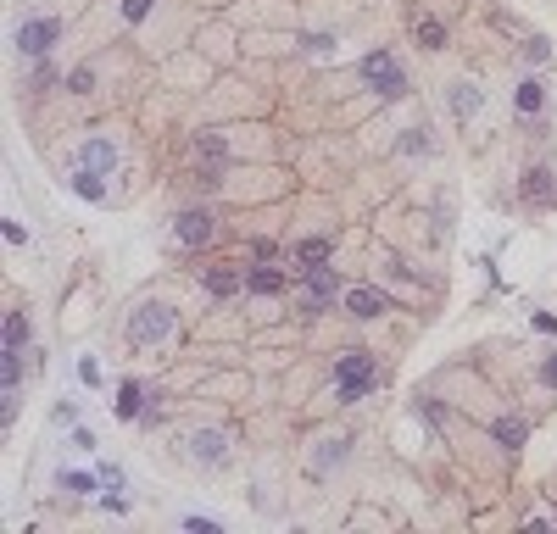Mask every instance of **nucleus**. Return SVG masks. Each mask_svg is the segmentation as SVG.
<instances>
[{
	"instance_id": "nucleus-1",
	"label": "nucleus",
	"mask_w": 557,
	"mask_h": 534,
	"mask_svg": "<svg viewBox=\"0 0 557 534\" xmlns=\"http://www.w3.org/2000/svg\"><path fill=\"white\" fill-rule=\"evenodd\" d=\"M379 384V367H374V351H340L335 357V401L357 406L368 401V389Z\"/></svg>"
},
{
	"instance_id": "nucleus-2",
	"label": "nucleus",
	"mask_w": 557,
	"mask_h": 534,
	"mask_svg": "<svg viewBox=\"0 0 557 534\" xmlns=\"http://www.w3.org/2000/svg\"><path fill=\"white\" fill-rule=\"evenodd\" d=\"M179 334V312L168 301H146L129 312V345H139V351H151V345H168Z\"/></svg>"
},
{
	"instance_id": "nucleus-3",
	"label": "nucleus",
	"mask_w": 557,
	"mask_h": 534,
	"mask_svg": "<svg viewBox=\"0 0 557 534\" xmlns=\"http://www.w3.org/2000/svg\"><path fill=\"white\" fill-rule=\"evenodd\" d=\"M357 73H362V84H368V90H374L379 100H402V95L412 90V84H407V67H402V61H396V56H390L385 45H379V51H368Z\"/></svg>"
},
{
	"instance_id": "nucleus-4",
	"label": "nucleus",
	"mask_w": 557,
	"mask_h": 534,
	"mask_svg": "<svg viewBox=\"0 0 557 534\" xmlns=\"http://www.w3.org/2000/svg\"><path fill=\"white\" fill-rule=\"evenodd\" d=\"M335 295H340V273L335 267H306L301 273V295H296V306L306 318H323L329 306H335Z\"/></svg>"
},
{
	"instance_id": "nucleus-5",
	"label": "nucleus",
	"mask_w": 557,
	"mask_h": 534,
	"mask_svg": "<svg viewBox=\"0 0 557 534\" xmlns=\"http://www.w3.org/2000/svg\"><path fill=\"white\" fill-rule=\"evenodd\" d=\"M56 39H61V17H23V23H17V34H12V45L39 61V56H51Z\"/></svg>"
},
{
	"instance_id": "nucleus-6",
	"label": "nucleus",
	"mask_w": 557,
	"mask_h": 534,
	"mask_svg": "<svg viewBox=\"0 0 557 534\" xmlns=\"http://www.w3.org/2000/svg\"><path fill=\"white\" fill-rule=\"evenodd\" d=\"M212 234H218V217L206 212V207H190V212H179V217H173V240H179V245H190V251L212 245Z\"/></svg>"
},
{
	"instance_id": "nucleus-7",
	"label": "nucleus",
	"mask_w": 557,
	"mask_h": 534,
	"mask_svg": "<svg viewBox=\"0 0 557 534\" xmlns=\"http://www.w3.org/2000/svg\"><path fill=\"white\" fill-rule=\"evenodd\" d=\"M284 290H290V267L262 262V256L245 267V295H267V301H274V295H284Z\"/></svg>"
},
{
	"instance_id": "nucleus-8",
	"label": "nucleus",
	"mask_w": 557,
	"mask_h": 534,
	"mask_svg": "<svg viewBox=\"0 0 557 534\" xmlns=\"http://www.w3.org/2000/svg\"><path fill=\"white\" fill-rule=\"evenodd\" d=\"M184 451H190V462H201V467H223L229 462V435H223V428H195V435L184 440Z\"/></svg>"
},
{
	"instance_id": "nucleus-9",
	"label": "nucleus",
	"mask_w": 557,
	"mask_h": 534,
	"mask_svg": "<svg viewBox=\"0 0 557 534\" xmlns=\"http://www.w3.org/2000/svg\"><path fill=\"white\" fill-rule=\"evenodd\" d=\"M123 161V151H117V139H107V134H90L84 145H78V156H73V168H95V173H107L112 178V168Z\"/></svg>"
},
{
	"instance_id": "nucleus-10",
	"label": "nucleus",
	"mask_w": 557,
	"mask_h": 534,
	"mask_svg": "<svg viewBox=\"0 0 557 534\" xmlns=\"http://www.w3.org/2000/svg\"><path fill=\"white\" fill-rule=\"evenodd\" d=\"M519 200H524V207H557V173L552 168H524Z\"/></svg>"
},
{
	"instance_id": "nucleus-11",
	"label": "nucleus",
	"mask_w": 557,
	"mask_h": 534,
	"mask_svg": "<svg viewBox=\"0 0 557 534\" xmlns=\"http://www.w3.org/2000/svg\"><path fill=\"white\" fill-rule=\"evenodd\" d=\"M201 290L212 295V301H229V295H240V290H245V267H235V262L206 267V273H201Z\"/></svg>"
},
{
	"instance_id": "nucleus-12",
	"label": "nucleus",
	"mask_w": 557,
	"mask_h": 534,
	"mask_svg": "<svg viewBox=\"0 0 557 534\" xmlns=\"http://www.w3.org/2000/svg\"><path fill=\"white\" fill-rule=\"evenodd\" d=\"M346 312L362 318V323H374V318H385V312H390V295H385V290H374V284H362V290H346Z\"/></svg>"
},
{
	"instance_id": "nucleus-13",
	"label": "nucleus",
	"mask_w": 557,
	"mask_h": 534,
	"mask_svg": "<svg viewBox=\"0 0 557 534\" xmlns=\"http://www.w3.org/2000/svg\"><path fill=\"white\" fill-rule=\"evenodd\" d=\"M329 262H335V240H329V234L296 240V273H306V267H329Z\"/></svg>"
},
{
	"instance_id": "nucleus-14",
	"label": "nucleus",
	"mask_w": 557,
	"mask_h": 534,
	"mask_svg": "<svg viewBox=\"0 0 557 534\" xmlns=\"http://www.w3.org/2000/svg\"><path fill=\"white\" fill-rule=\"evenodd\" d=\"M346 457H352V440H346V435H329V440H318V451H313V462H306V467L323 479L329 467H340Z\"/></svg>"
},
{
	"instance_id": "nucleus-15",
	"label": "nucleus",
	"mask_w": 557,
	"mask_h": 534,
	"mask_svg": "<svg viewBox=\"0 0 557 534\" xmlns=\"http://www.w3.org/2000/svg\"><path fill=\"white\" fill-rule=\"evenodd\" d=\"M28 340H34V323H28V312H23V306H12V312H6V323H0V351H23Z\"/></svg>"
},
{
	"instance_id": "nucleus-16",
	"label": "nucleus",
	"mask_w": 557,
	"mask_h": 534,
	"mask_svg": "<svg viewBox=\"0 0 557 534\" xmlns=\"http://www.w3.org/2000/svg\"><path fill=\"white\" fill-rule=\"evenodd\" d=\"M68 190H73L78 200H90V207H100V200H107V173H95V168H73Z\"/></svg>"
},
{
	"instance_id": "nucleus-17",
	"label": "nucleus",
	"mask_w": 557,
	"mask_h": 534,
	"mask_svg": "<svg viewBox=\"0 0 557 534\" xmlns=\"http://www.w3.org/2000/svg\"><path fill=\"white\" fill-rule=\"evenodd\" d=\"M513 106H519L524 117H541L546 112V84H541V78H524V84L513 90Z\"/></svg>"
},
{
	"instance_id": "nucleus-18",
	"label": "nucleus",
	"mask_w": 557,
	"mask_h": 534,
	"mask_svg": "<svg viewBox=\"0 0 557 534\" xmlns=\"http://www.w3.org/2000/svg\"><path fill=\"white\" fill-rule=\"evenodd\" d=\"M195 161H206V168H223V161H229V139L223 134H195Z\"/></svg>"
},
{
	"instance_id": "nucleus-19",
	"label": "nucleus",
	"mask_w": 557,
	"mask_h": 534,
	"mask_svg": "<svg viewBox=\"0 0 557 534\" xmlns=\"http://www.w3.org/2000/svg\"><path fill=\"white\" fill-rule=\"evenodd\" d=\"M139 406H146V384H139V379H123L117 384V418H139Z\"/></svg>"
},
{
	"instance_id": "nucleus-20",
	"label": "nucleus",
	"mask_w": 557,
	"mask_h": 534,
	"mask_svg": "<svg viewBox=\"0 0 557 534\" xmlns=\"http://www.w3.org/2000/svg\"><path fill=\"white\" fill-rule=\"evenodd\" d=\"M480 106H485V90L480 84H468V78H463V84H451V112H458V117H473Z\"/></svg>"
},
{
	"instance_id": "nucleus-21",
	"label": "nucleus",
	"mask_w": 557,
	"mask_h": 534,
	"mask_svg": "<svg viewBox=\"0 0 557 534\" xmlns=\"http://www.w3.org/2000/svg\"><path fill=\"white\" fill-rule=\"evenodd\" d=\"M490 435H497V445L519 451V445L529 440V423H524V418H497V423H490Z\"/></svg>"
},
{
	"instance_id": "nucleus-22",
	"label": "nucleus",
	"mask_w": 557,
	"mask_h": 534,
	"mask_svg": "<svg viewBox=\"0 0 557 534\" xmlns=\"http://www.w3.org/2000/svg\"><path fill=\"white\" fill-rule=\"evenodd\" d=\"M412 34H418L424 51H446V23H441V17H418V23H412Z\"/></svg>"
},
{
	"instance_id": "nucleus-23",
	"label": "nucleus",
	"mask_w": 557,
	"mask_h": 534,
	"mask_svg": "<svg viewBox=\"0 0 557 534\" xmlns=\"http://www.w3.org/2000/svg\"><path fill=\"white\" fill-rule=\"evenodd\" d=\"M396 151H402V156H429V151H435V145H429V129H402Z\"/></svg>"
},
{
	"instance_id": "nucleus-24",
	"label": "nucleus",
	"mask_w": 557,
	"mask_h": 534,
	"mask_svg": "<svg viewBox=\"0 0 557 534\" xmlns=\"http://www.w3.org/2000/svg\"><path fill=\"white\" fill-rule=\"evenodd\" d=\"M17 379H23V351H0V384L17 389Z\"/></svg>"
},
{
	"instance_id": "nucleus-25",
	"label": "nucleus",
	"mask_w": 557,
	"mask_h": 534,
	"mask_svg": "<svg viewBox=\"0 0 557 534\" xmlns=\"http://www.w3.org/2000/svg\"><path fill=\"white\" fill-rule=\"evenodd\" d=\"M51 84H56V61H51V56H39V67H34V78H28V90H34V95H45Z\"/></svg>"
},
{
	"instance_id": "nucleus-26",
	"label": "nucleus",
	"mask_w": 557,
	"mask_h": 534,
	"mask_svg": "<svg viewBox=\"0 0 557 534\" xmlns=\"http://www.w3.org/2000/svg\"><path fill=\"white\" fill-rule=\"evenodd\" d=\"M90 90H95V67L84 61V67H73V73H68V95H90Z\"/></svg>"
},
{
	"instance_id": "nucleus-27",
	"label": "nucleus",
	"mask_w": 557,
	"mask_h": 534,
	"mask_svg": "<svg viewBox=\"0 0 557 534\" xmlns=\"http://www.w3.org/2000/svg\"><path fill=\"white\" fill-rule=\"evenodd\" d=\"M95 484H100V474H61V490H68V496H90Z\"/></svg>"
},
{
	"instance_id": "nucleus-28",
	"label": "nucleus",
	"mask_w": 557,
	"mask_h": 534,
	"mask_svg": "<svg viewBox=\"0 0 557 534\" xmlns=\"http://www.w3.org/2000/svg\"><path fill=\"white\" fill-rule=\"evenodd\" d=\"M301 51L306 56H335V34H301Z\"/></svg>"
},
{
	"instance_id": "nucleus-29",
	"label": "nucleus",
	"mask_w": 557,
	"mask_h": 534,
	"mask_svg": "<svg viewBox=\"0 0 557 534\" xmlns=\"http://www.w3.org/2000/svg\"><path fill=\"white\" fill-rule=\"evenodd\" d=\"M156 12V0H123V23H146Z\"/></svg>"
},
{
	"instance_id": "nucleus-30",
	"label": "nucleus",
	"mask_w": 557,
	"mask_h": 534,
	"mask_svg": "<svg viewBox=\"0 0 557 534\" xmlns=\"http://www.w3.org/2000/svg\"><path fill=\"white\" fill-rule=\"evenodd\" d=\"M0 234H6V245H23V240H28V229H23L17 217H0Z\"/></svg>"
},
{
	"instance_id": "nucleus-31",
	"label": "nucleus",
	"mask_w": 557,
	"mask_h": 534,
	"mask_svg": "<svg viewBox=\"0 0 557 534\" xmlns=\"http://www.w3.org/2000/svg\"><path fill=\"white\" fill-rule=\"evenodd\" d=\"M546 56H552L546 39H524V61H546Z\"/></svg>"
},
{
	"instance_id": "nucleus-32",
	"label": "nucleus",
	"mask_w": 557,
	"mask_h": 534,
	"mask_svg": "<svg viewBox=\"0 0 557 534\" xmlns=\"http://www.w3.org/2000/svg\"><path fill=\"white\" fill-rule=\"evenodd\" d=\"M100 484H107V490H123V467H117V462H100Z\"/></svg>"
},
{
	"instance_id": "nucleus-33",
	"label": "nucleus",
	"mask_w": 557,
	"mask_h": 534,
	"mask_svg": "<svg viewBox=\"0 0 557 534\" xmlns=\"http://www.w3.org/2000/svg\"><path fill=\"white\" fill-rule=\"evenodd\" d=\"M184 534H218L212 518H184Z\"/></svg>"
},
{
	"instance_id": "nucleus-34",
	"label": "nucleus",
	"mask_w": 557,
	"mask_h": 534,
	"mask_svg": "<svg viewBox=\"0 0 557 534\" xmlns=\"http://www.w3.org/2000/svg\"><path fill=\"white\" fill-rule=\"evenodd\" d=\"M251 256H262V262H274V256H279V245H274V240H251Z\"/></svg>"
},
{
	"instance_id": "nucleus-35",
	"label": "nucleus",
	"mask_w": 557,
	"mask_h": 534,
	"mask_svg": "<svg viewBox=\"0 0 557 534\" xmlns=\"http://www.w3.org/2000/svg\"><path fill=\"white\" fill-rule=\"evenodd\" d=\"M541 384H552V389H557V357H546V362H541Z\"/></svg>"
}]
</instances>
